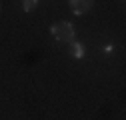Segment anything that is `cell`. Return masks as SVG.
<instances>
[{"mask_svg":"<svg viewBox=\"0 0 126 120\" xmlns=\"http://www.w3.org/2000/svg\"><path fill=\"white\" fill-rule=\"evenodd\" d=\"M50 32L52 36L58 40V42H64V44H70L74 40V26L66 20H60V22H54L50 26Z\"/></svg>","mask_w":126,"mask_h":120,"instance_id":"obj_1","label":"cell"},{"mask_svg":"<svg viewBox=\"0 0 126 120\" xmlns=\"http://www.w3.org/2000/svg\"><path fill=\"white\" fill-rule=\"evenodd\" d=\"M84 54H86L84 44L72 40V42H70V56H72V58H84Z\"/></svg>","mask_w":126,"mask_h":120,"instance_id":"obj_3","label":"cell"},{"mask_svg":"<svg viewBox=\"0 0 126 120\" xmlns=\"http://www.w3.org/2000/svg\"><path fill=\"white\" fill-rule=\"evenodd\" d=\"M94 4V0H70V8L74 14H78V16H82V14H86Z\"/></svg>","mask_w":126,"mask_h":120,"instance_id":"obj_2","label":"cell"},{"mask_svg":"<svg viewBox=\"0 0 126 120\" xmlns=\"http://www.w3.org/2000/svg\"><path fill=\"white\" fill-rule=\"evenodd\" d=\"M38 6V0H22V8L24 12H34Z\"/></svg>","mask_w":126,"mask_h":120,"instance_id":"obj_4","label":"cell"}]
</instances>
